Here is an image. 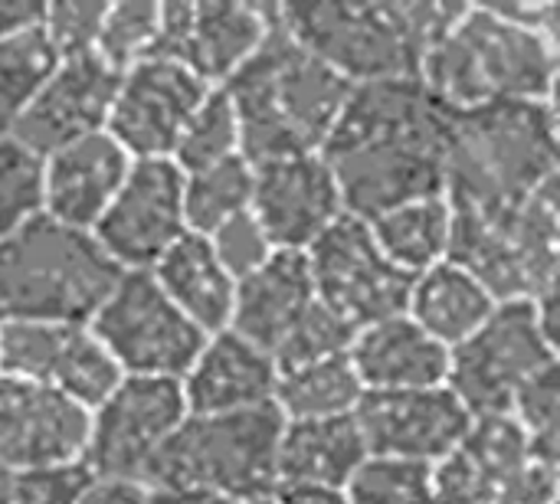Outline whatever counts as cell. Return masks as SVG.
Here are the masks:
<instances>
[{
	"label": "cell",
	"instance_id": "obj_1",
	"mask_svg": "<svg viewBox=\"0 0 560 504\" xmlns=\"http://www.w3.org/2000/svg\"><path fill=\"white\" fill-rule=\"evenodd\" d=\"M450 108L420 79L351 85L322 157L331 164L345 210L374 220L410 200L440 197L446 180Z\"/></svg>",
	"mask_w": 560,
	"mask_h": 504
},
{
	"label": "cell",
	"instance_id": "obj_2",
	"mask_svg": "<svg viewBox=\"0 0 560 504\" xmlns=\"http://www.w3.org/2000/svg\"><path fill=\"white\" fill-rule=\"evenodd\" d=\"M223 89L240 118L243 157L256 164L322 151L351 82L299 46L269 3L266 39Z\"/></svg>",
	"mask_w": 560,
	"mask_h": 504
},
{
	"label": "cell",
	"instance_id": "obj_3",
	"mask_svg": "<svg viewBox=\"0 0 560 504\" xmlns=\"http://www.w3.org/2000/svg\"><path fill=\"white\" fill-rule=\"evenodd\" d=\"M560 43L515 23L495 3H463L430 46L420 82L453 108L499 102H555Z\"/></svg>",
	"mask_w": 560,
	"mask_h": 504
},
{
	"label": "cell",
	"instance_id": "obj_4",
	"mask_svg": "<svg viewBox=\"0 0 560 504\" xmlns=\"http://www.w3.org/2000/svg\"><path fill=\"white\" fill-rule=\"evenodd\" d=\"M463 3H276L282 30L345 82L420 79L423 59Z\"/></svg>",
	"mask_w": 560,
	"mask_h": 504
},
{
	"label": "cell",
	"instance_id": "obj_5",
	"mask_svg": "<svg viewBox=\"0 0 560 504\" xmlns=\"http://www.w3.org/2000/svg\"><path fill=\"white\" fill-rule=\"evenodd\" d=\"M555 177H560L555 102L450 108L443 180L450 207L518 203Z\"/></svg>",
	"mask_w": 560,
	"mask_h": 504
},
{
	"label": "cell",
	"instance_id": "obj_6",
	"mask_svg": "<svg viewBox=\"0 0 560 504\" xmlns=\"http://www.w3.org/2000/svg\"><path fill=\"white\" fill-rule=\"evenodd\" d=\"M118 276L92 233L39 213L0 246V321L89 325Z\"/></svg>",
	"mask_w": 560,
	"mask_h": 504
},
{
	"label": "cell",
	"instance_id": "obj_7",
	"mask_svg": "<svg viewBox=\"0 0 560 504\" xmlns=\"http://www.w3.org/2000/svg\"><path fill=\"white\" fill-rule=\"evenodd\" d=\"M279 410L256 407L220 417H187L151 462L148 489L207 492L233 504L269 499L279 485Z\"/></svg>",
	"mask_w": 560,
	"mask_h": 504
},
{
	"label": "cell",
	"instance_id": "obj_8",
	"mask_svg": "<svg viewBox=\"0 0 560 504\" xmlns=\"http://www.w3.org/2000/svg\"><path fill=\"white\" fill-rule=\"evenodd\" d=\"M560 177L518 203L453 207L450 259L469 269L499 302H535L558 289Z\"/></svg>",
	"mask_w": 560,
	"mask_h": 504
},
{
	"label": "cell",
	"instance_id": "obj_9",
	"mask_svg": "<svg viewBox=\"0 0 560 504\" xmlns=\"http://www.w3.org/2000/svg\"><path fill=\"white\" fill-rule=\"evenodd\" d=\"M89 331L125 377L180 380L207 335L184 318L151 272H121L89 318Z\"/></svg>",
	"mask_w": 560,
	"mask_h": 504
},
{
	"label": "cell",
	"instance_id": "obj_10",
	"mask_svg": "<svg viewBox=\"0 0 560 504\" xmlns=\"http://www.w3.org/2000/svg\"><path fill=\"white\" fill-rule=\"evenodd\" d=\"M558 364V344L541 331L532 302H499L492 318L450 351L446 387L469 417L509 413L518 387Z\"/></svg>",
	"mask_w": 560,
	"mask_h": 504
},
{
	"label": "cell",
	"instance_id": "obj_11",
	"mask_svg": "<svg viewBox=\"0 0 560 504\" xmlns=\"http://www.w3.org/2000/svg\"><path fill=\"white\" fill-rule=\"evenodd\" d=\"M305 259L315 298L354 331L407 312L413 279L377 249L368 220L345 213L305 249Z\"/></svg>",
	"mask_w": 560,
	"mask_h": 504
},
{
	"label": "cell",
	"instance_id": "obj_12",
	"mask_svg": "<svg viewBox=\"0 0 560 504\" xmlns=\"http://www.w3.org/2000/svg\"><path fill=\"white\" fill-rule=\"evenodd\" d=\"M180 380L158 377H121V384L89 413L85 466L98 479L141 482L187 420Z\"/></svg>",
	"mask_w": 560,
	"mask_h": 504
},
{
	"label": "cell",
	"instance_id": "obj_13",
	"mask_svg": "<svg viewBox=\"0 0 560 504\" xmlns=\"http://www.w3.org/2000/svg\"><path fill=\"white\" fill-rule=\"evenodd\" d=\"M0 374L52 387L89 413L125 377L89 325L49 321H0Z\"/></svg>",
	"mask_w": 560,
	"mask_h": 504
},
{
	"label": "cell",
	"instance_id": "obj_14",
	"mask_svg": "<svg viewBox=\"0 0 560 504\" xmlns=\"http://www.w3.org/2000/svg\"><path fill=\"white\" fill-rule=\"evenodd\" d=\"M187 230L184 174L171 157L131 161L92 236L121 272H148Z\"/></svg>",
	"mask_w": 560,
	"mask_h": 504
},
{
	"label": "cell",
	"instance_id": "obj_15",
	"mask_svg": "<svg viewBox=\"0 0 560 504\" xmlns=\"http://www.w3.org/2000/svg\"><path fill=\"white\" fill-rule=\"evenodd\" d=\"M207 85L187 66L161 56H144L118 75L105 131L131 161H161L203 102Z\"/></svg>",
	"mask_w": 560,
	"mask_h": 504
},
{
	"label": "cell",
	"instance_id": "obj_16",
	"mask_svg": "<svg viewBox=\"0 0 560 504\" xmlns=\"http://www.w3.org/2000/svg\"><path fill=\"white\" fill-rule=\"evenodd\" d=\"M269 33V3L174 0L158 10L151 56L174 59L207 85L230 82Z\"/></svg>",
	"mask_w": 560,
	"mask_h": 504
},
{
	"label": "cell",
	"instance_id": "obj_17",
	"mask_svg": "<svg viewBox=\"0 0 560 504\" xmlns=\"http://www.w3.org/2000/svg\"><path fill=\"white\" fill-rule=\"evenodd\" d=\"M249 213L272 249L305 253L348 210L331 164L315 151L256 161Z\"/></svg>",
	"mask_w": 560,
	"mask_h": 504
},
{
	"label": "cell",
	"instance_id": "obj_18",
	"mask_svg": "<svg viewBox=\"0 0 560 504\" xmlns=\"http://www.w3.org/2000/svg\"><path fill=\"white\" fill-rule=\"evenodd\" d=\"M368 456H394L423 466L443 462L466 436L472 417L450 387L364 390L354 407Z\"/></svg>",
	"mask_w": 560,
	"mask_h": 504
},
{
	"label": "cell",
	"instance_id": "obj_19",
	"mask_svg": "<svg viewBox=\"0 0 560 504\" xmlns=\"http://www.w3.org/2000/svg\"><path fill=\"white\" fill-rule=\"evenodd\" d=\"M118 75L121 72L105 66L95 52L56 59L16 115L10 134L33 154L46 157L69 141L105 131Z\"/></svg>",
	"mask_w": 560,
	"mask_h": 504
},
{
	"label": "cell",
	"instance_id": "obj_20",
	"mask_svg": "<svg viewBox=\"0 0 560 504\" xmlns=\"http://www.w3.org/2000/svg\"><path fill=\"white\" fill-rule=\"evenodd\" d=\"M89 439V410L59 390L0 374V466L26 472L82 459Z\"/></svg>",
	"mask_w": 560,
	"mask_h": 504
},
{
	"label": "cell",
	"instance_id": "obj_21",
	"mask_svg": "<svg viewBox=\"0 0 560 504\" xmlns=\"http://www.w3.org/2000/svg\"><path fill=\"white\" fill-rule=\"evenodd\" d=\"M128 171L131 157L108 131L69 141L43 157V213L62 226L92 233Z\"/></svg>",
	"mask_w": 560,
	"mask_h": 504
},
{
	"label": "cell",
	"instance_id": "obj_22",
	"mask_svg": "<svg viewBox=\"0 0 560 504\" xmlns=\"http://www.w3.org/2000/svg\"><path fill=\"white\" fill-rule=\"evenodd\" d=\"M276 361L240 338L236 331H217L203 341L200 354L180 377V394L190 417H220L269 407L276 394Z\"/></svg>",
	"mask_w": 560,
	"mask_h": 504
},
{
	"label": "cell",
	"instance_id": "obj_23",
	"mask_svg": "<svg viewBox=\"0 0 560 504\" xmlns=\"http://www.w3.org/2000/svg\"><path fill=\"white\" fill-rule=\"evenodd\" d=\"M348 361L364 390H430L446 387L450 374V348L407 315L354 331Z\"/></svg>",
	"mask_w": 560,
	"mask_h": 504
},
{
	"label": "cell",
	"instance_id": "obj_24",
	"mask_svg": "<svg viewBox=\"0 0 560 504\" xmlns=\"http://www.w3.org/2000/svg\"><path fill=\"white\" fill-rule=\"evenodd\" d=\"M315 302L318 298L305 253L276 249L256 272L236 282L230 331L253 341L272 358L282 338L308 315Z\"/></svg>",
	"mask_w": 560,
	"mask_h": 504
},
{
	"label": "cell",
	"instance_id": "obj_25",
	"mask_svg": "<svg viewBox=\"0 0 560 504\" xmlns=\"http://www.w3.org/2000/svg\"><path fill=\"white\" fill-rule=\"evenodd\" d=\"M158 289L207 338L230 328L236 279L220 266L213 246L200 233H184L151 269Z\"/></svg>",
	"mask_w": 560,
	"mask_h": 504
},
{
	"label": "cell",
	"instance_id": "obj_26",
	"mask_svg": "<svg viewBox=\"0 0 560 504\" xmlns=\"http://www.w3.org/2000/svg\"><path fill=\"white\" fill-rule=\"evenodd\" d=\"M368 459L354 413L328 420H295L279 436V485H328L345 489L354 469Z\"/></svg>",
	"mask_w": 560,
	"mask_h": 504
},
{
	"label": "cell",
	"instance_id": "obj_27",
	"mask_svg": "<svg viewBox=\"0 0 560 504\" xmlns=\"http://www.w3.org/2000/svg\"><path fill=\"white\" fill-rule=\"evenodd\" d=\"M499 308V298L459 262L446 259L420 272L407 295V318H413L433 341L456 348L469 341Z\"/></svg>",
	"mask_w": 560,
	"mask_h": 504
},
{
	"label": "cell",
	"instance_id": "obj_28",
	"mask_svg": "<svg viewBox=\"0 0 560 504\" xmlns=\"http://www.w3.org/2000/svg\"><path fill=\"white\" fill-rule=\"evenodd\" d=\"M377 249L410 279L450 259L453 246V207L440 197L400 203L368 220Z\"/></svg>",
	"mask_w": 560,
	"mask_h": 504
},
{
	"label": "cell",
	"instance_id": "obj_29",
	"mask_svg": "<svg viewBox=\"0 0 560 504\" xmlns=\"http://www.w3.org/2000/svg\"><path fill=\"white\" fill-rule=\"evenodd\" d=\"M361 394H364V387H361L348 354H341V358H328V361L305 364L295 371H279L272 407L279 410V417L285 423L328 420V417L354 413Z\"/></svg>",
	"mask_w": 560,
	"mask_h": 504
},
{
	"label": "cell",
	"instance_id": "obj_30",
	"mask_svg": "<svg viewBox=\"0 0 560 504\" xmlns=\"http://www.w3.org/2000/svg\"><path fill=\"white\" fill-rule=\"evenodd\" d=\"M253 200V164L236 154L213 167L184 174V220L190 233L210 236L233 216L246 213Z\"/></svg>",
	"mask_w": 560,
	"mask_h": 504
},
{
	"label": "cell",
	"instance_id": "obj_31",
	"mask_svg": "<svg viewBox=\"0 0 560 504\" xmlns=\"http://www.w3.org/2000/svg\"><path fill=\"white\" fill-rule=\"evenodd\" d=\"M236 154H243L240 118H236V108H233L226 89L213 85L203 95V102L197 105V112L190 115V121L184 125L171 161L180 174H194V171L213 167Z\"/></svg>",
	"mask_w": 560,
	"mask_h": 504
},
{
	"label": "cell",
	"instance_id": "obj_32",
	"mask_svg": "<svg viewBox=\"0 0 560 504\" xmlns=\"http://www.w3.org/2000/svg\"><path fill=\"white\" fill-rule=\"evenodd\" d=\"M430 492L433 466L394 456H368L345 485L351 504H430Z\"/></svg>",
	"mask_w": 560,
	"mask_h": 504
},
{
	"label": "cell",
	"instance_id": "obj_33",
	"mask_svg": "<svg viewBox=\"0 0 560 504\" xmlns=\"http://www.w3.org/2000/svg\"><path fill=\"white\" fill-rule=\"evenodd\" d=\"M43 213V157L13 134L0 138V246Z\"/></svg>",
	"mask_w": 560,
	"mask_h": 504
},
{
	"label": "cell",
	"instance_id": "obj_34",
	"mask_svg": "<svg viewBox=\"0 0 560 504\" xmlns=\"http://www.w3.org/2000/svg\"><path fill=\"white\" fill-rule=\"evenodd\" d=\"M56 66V52L36 30L0 43V138L10 134L16 115Z\"/></svg>",
	"mask_w": 560,
	"mask_h": 504
},
{
	"label": "cell",
	"instance_id": "obj_35",
	"mask_svg": "<svg viewBox=\"0 0 560 504\" xmlns=\"http://www.w3.org/2000/svg\"><path fill=\"white\" fill-rule=\"evenodd\" d=\"M158 10L161 3H148V0L108 3L98 26L95 56L115 72H125L144 56H151L154 33H158Z\"/></svg>",
	"mask_w": 560,
	"mask_h": 504
},
{
	"label": "cell",
	"instance_id": "obj_36",
	"mask_svg": "<svg viewBox=\"0 0 560 504\" xmlns=\"http://www.w3.org/2000/svg\"><path fill=\"white\" fill-rule=\"evenodd\" d=\"M456 449L463 456H469L495 482L509 479L515 469H522L532 459V439L512 413L472 417V423Z\"/></svg>",
	"mask_w": 560,
	"mask_h": 504
},
{
	"label": "cell",
	"instance_id": "obj_37",
	"mask_svg": "<svg viewBox=\"0 0 560 504\" xmlns=\"http://www.w3.org/2000/svg\"><path fill=\"white\" fill-rule=\"evenodd\" d=\"M509 413L532 439V459L560 466V384L558 364L528 377L512 397Z\"/></svg>",
	"mask_w": 560,
	"mask_h": 504
},
{
	"label": "cell",
	"instance_id": "obj_38",
	"mask_svg": "<svg viewBox=\"0 0 560 504\" xmlns=\"http://www.w3.org/2000/svg\"><path fill=\"white\" fill-rule=\"evenodd\" d=\"M351 341H354V328L345 325L338 315H331L322 302H315L308 315L272 351V361H276V371H295L305 364L348 354Z\"/></svg>",
	"mask_w": 560,
	"mask_h": 504
},
{
	"label": "cell",
	"instance_id": "obj_39",
	"mask_svg": "<svg viewBox=\"0 0 560 504\" xmlns=\"http://www.w3.org/2000/svg\"><path fill=\"white\" fill-rule=\"evenodd\" d=\"M95 482V472L85 466V459L59 462V466H39L26 472H13L10 482V502L13 504H79L85 489Z\"/></svg>",
	"mask_w": 560,
	"mask_h": 504
},
{
	"label": "cell",
	"instance_id": "obj_40",
	"mask_svg": "<svg viewBox=\"0 0 560 504\" xmlns=\"http://www.w3.org/2000/svg\"><path fill=\"white\" fill-rule=\"evenodd\" d=\"M105 7L108 3H85V0L82 3H46L43 7L39 33L46 36L56 59L95 52V39H98Z\"/></svg>",
	"mask_w": 560,
	"mask_h": 504
},
{
	"label": "cell",
	"instance_id": "obj_41",
	"mask_svg": "<svg viewBox=\"0 0 560 504\" xmlns=\"http://www.w3.org/2000/svg\"><path fill=\"white\" fill-rule=\"evenodd\" d=\"M207 239H210V246H213L220 266H223L236 282L246 279L249 272H256V269L276 253L272 243L266 239L262 226L256 223V216H253L249 210L240 213V216H233L230 223H223V226H220L217 233H210Z\"/></svg>",
	"mask_w": 560,
	"mask_h": 504
},
{
	"label": "cell",
	"instance_id": "obj_42",
	"mask_svg": "<svg viewBox=\"0 0 560 504\" xmlns=\"http://www.w3.org/2000/svg\"><path fill=\"white\" fill-rule=\"evenodd\" d=\"M495 492L499 482L459 449H453L443 462L433 466L430 504H495Z\"/></svg>",
	"mask_w": 560,
	"mask_h": 504
},
{
	"label": "cell",
	"instance_id": "obj_43",
	"mask_svg": "<svg viewBox=\"0 0 560 504\" xmlns=\"http://www.w3.org/2000/svg\"><path fill=\"white\" fill-rule=\"evenodd\" d=\"M558 462L528 459L509 479L499 482L495 504H558Z\"/></svg>",
	"mask_w": 560,
	"mask_h": 504
},
{
	"label": "cell",
	"instance_id": "obj_44",
	"mask_svg": "<svg viewBox=\"0 0 560 504\" xmlns=\"http://www.w3.org/2000/svg\"><path fill=\"white\" fill-rule=\"evenodd\" d=\"M148 485L128 482V479H98L85 489L79 504H144Z\"/></svg>",
	"mask_w": 560,
	"mask_h": 504
},
{
	"label": "cell",
	"instance_id": "obj_45",
	"mask_svg": "<svg viewBox=\"0 0 560 504\" xmlns=\"http://www.w3.org/2000/svg\"><path fill=\"white\" fill-rule=\"evenodd\" d=\"M43 7L46 3L33 0H0V43L36 30L43 20Z\"/></svg>",
	"mask_w": 560,
	"mask_h": 504
},
{
	"label": "cell",
	"instance_id": "obj_46",
	"mask_svg": "<svg viewBox=\"0 0 560 504\" xmlns=\"http://www.w3.org/2000/svg\"><path fill=\"white\" fill-rule=\"evenodd\" d=\"M276 504H351L345 489L328 485H276Z\"/></svg>",
	"mask_w": 560,
	"mask_h": 504
},
{
	"label": "cell",
	"instance_id": "obj_47",
	"mask_svg": "<svg viewBox=\"0 0 560 504\" xmlns=\"http://www.w3.org/2000/svg\"><path fill=\"white\" fill-rule=\"evenodd\" d=\"M144 504H233L207 492H184V489H148Z\"/></svg>",
	"mask_w": 560,
	"mask_h": 504
},
{
	"label": "cell",
	"instance_id": "obj_48",
	"mask_svg": "<svg viewBox=\"0 0 560 504\" xmlns=\"http://www.w3.org/2000/svg\"><path fill=\"white\" fill-rule=\"evenodd\" d=\"M10 482H13V472H7L0 466V504H13L10 502Z\"/></svg>",
	"mask_w": 560,
	"mask_h": 504
},
{
	"label": "cell",
	"instance_id": "obj_49",
	"mask_svg": "<svg viewBox=\"0 0 560 504\" xmlns=\"http://www.w3.org/2000/svg\"><path fill=\"white\" fill-rule=\"evenodd\" d=\"M243 504H276V499L269 495V499H253V502H243Z\"/></svg>",
	"mask_w": 560,
	"mask_h": 504
}]
</instances>
